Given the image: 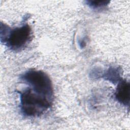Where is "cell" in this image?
<instances>
[{
    "instance_id": "cell-1",
    "label": "cell",
    "mask_w": 130,
    "mask_h": 130,
    "mask_svg": "<svg viewBox=\"0 0 130 130\" xmlns=\"http://www.w3.org/2000/svg\"><path fill=\"white\" fill-rule=\"evenodd\" d=\"M17 92L20 95L21 111L25 116H40L52 105L53 100L35 91L29 86Z\"/></svg>"
},
{
    "instance_id": "cell-2",
    "label": "cell",
    "mask_w": 130,
    "mask_h": 130,
    "mask_svg": "<svg viewBox=\"0 0 130 130\" xmlns=\"http://www.w3.org/2000/svg\"><path fill=\"white\" fill-rule=\"evenodd\" d=\"M31 39L32 30L27 23L11 28L1 23V42L12 51H19L24 49Z\"/></svg>"
},
{
    "instance_id": "cell-3",
    "label": "cell",
    "mask_w": 130,
    "mask_h": 130,
    "mask_svg": "<svg viewBox=\"0 0 130 130\" xmlns=\"http://www.w3.org/2000/svg\"><path fill=\"white\" fill-rule=\"evenodd\" d=\"M20 79L35 91L53 100L52 81L45 72L41 70L30 69L22 74Z\"/></svg>"
},
{
    "instance_id": "cell-4",
    "label": "cell",
    "mask_w": 130,
    "mask_h": 130,
    "mask_svg": "<svg viewBox=\"0 0 130 130\" xmlns=\"http://www.w3.org/2000/svg\"><path fill=\"white\" fill-rule=\"evenodd\" d=\"M130 95V84L125 79L121 80L118 84L114 96L116 100L121 104L129 107Z\"/></svg>"
},
{
    "instance_id": "cell-5",
    "label": "cell",
    "mask_w": 130,
    "mask_h": 130,
    "mask_svg": "<svg viewBox=\"0 0 130 130\" xmlns=\"http://www.w3.org/2000/svg\"><path fill=\"white\" fill-rule=\"evenodd\" d=\"M121 69L119 67H111L103 74L102 77L106 80L115 84L121 80Z\"/></svg>"
},
{
    "instance_id": "cell-6",
    "label": "cell",
    "mask_w": 130,
    "mask_h": 130,
    "mask_svg": "<svg viewBox=\"0 0 130 130\" xmlns=\"http://www.w3.org/2000/svg\"><path fill=\"white\" fill-rule=\"evenodd\" d=\"M87 5L93 9H101L107 6L110 2L107 1H87Z\"/></svg>"
}]
</instances>
